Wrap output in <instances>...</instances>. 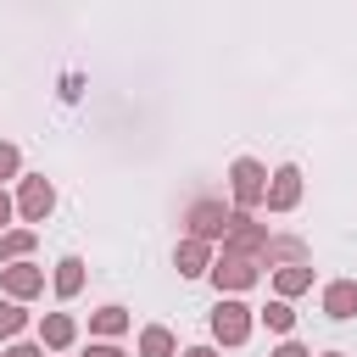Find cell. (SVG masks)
<instances>
[{
    "label": "cell",
    "instance_id": "obj_1",
    "mask_svg": "<svg viewBox=\"0 0 357 357\" xmlns=\"http://www.w3.org/2000/svg\"><path fill=\"white\" fill-rule=\"evenodd\" d=\"M229 190H234V201L251 212V206H268V173H262V162H251V156H240L234 167H229Z\"/></svg>",
    "mask_w": 357,
    "mask_h": 357
},
{
    "label": "cell",
    "instance_id": "obj_2",
    "mask_svg": "<svg viewBox=\"0 0 357 357\" xmlns=\"http://www.w3.org/2000/svg\"><path fill=\"white\" fill-rule=\"evenodd\" d=\"M223 251H240V257H268V229H262V223H251V212H229Z\"/></svg>",
    "mask_w": 357,
    "mask_h": 357
},
{
    "label": "cell",
    "instance_id": "obj_3",
    "mask_svg": "<svg viewBox=\"0 0 357 357\" xmlns=\"http://www.w3.org/2000/svg\"><path fill=\"white\" fill-rule=\"evenodd\" d=\"M212 335H218L223 346H240V340L251 335V307H245V301H218V307H212Z\"/></svg>",
    "mask_w": 357,
    "mask_h": 357
},
{
    "label": "cell",
    "instance_id": "obj_4",
    "mask_svg": "<svg viewBox=\"0 0 357 357\" xmlns=\"http://www.w3.org/2000/svg\"><path fill=\"white\" fill-rule=\"evenodd\" d=\"M212 279H218V290H251V284H257V257L223 251V257L212 262Z\"/></svg>",
    "mask_w": 357,
    "mask_h": 357
},
{
    "label": "cell",
    "instance_id": "obj_5",
    "mask_svg": "<svg viewBox=\"0 0 357 357\" xmlns=\"http://www.w3.org/2000/svg\"><path fill=\"white\" fill-rule=\"evenodd\" d=\"M17 206H22V218H28V223H45V212L56 206V190H50V178H22V195H17Z\"/></svg>",
    "mask_w": 357,
    "mask_h": 357
},
{
    "label": "cell",
    "instance_id": "obj_6",
    "mask_svg": "<svg viewBox=\"0 0 357 357\" xmlns=\"http://www.w3.org/2000/svg\"><path fill=\"white\" fill-rule=\"evenodd\" d=\"M0 284H6V296H11V301H28V296H39V290H45V273H39L33 262H11V268L0 273Z\"/></svg>",
    "mask_w": 357,
    "mask_h": 357
},
{
    "label": "cell",
    "instance_id": "obj_7",
    "mask_svg": "<svg viewBox=\"0 0 357 357\" xmlns=\"http://www.w3.org/2000/svg\"><path fill=\"white\" fill-rule=\"evenodd\" d=\"M212 234H229V212L212 201H195L190 206V240H212Z\"/></svg>",
    "mask_w": 357,
    "mask_h": 357
},
{
    "label": "cell",
    "instance_id": "obj_8",
    "mask_svg": "<svg viewBox=\"0 0 357 357\" xmlns=\"http://www.w3.org/2000/svg\"><path fill=\"white\" fill-rule=\"evenodd\" d=\"M296 201H301V173L296 167H279L273 184H268V212H290Z\"/></svg>",
    "mask_w": 357,
    "mask_h": 357
},
{
    "label": "cell",
    "instance_id": "obj_9",
    "mask_svg": "<svg viewBox=\"0 0 357 357\" xmlns=\"http://www.w3.org/2000/svg\"><path fill=\"white\" fill-rule=\"evenodd\" d=\"M324 312H329V318H351V312H357V279H335V284L324 290Z\"/></svg>",
    "mask_w": 357,
    "mask_h": 357
},
{
    "label": "cell",
    "instance_id": "obj_10",
    "mask_svg": "<svg viewBox=\"0 0 357 357\" xmlns=\"http://www.w3.org/2000/svg\"><path fill=\"white\" fill-rule=\"evenodd\" d=\"M173 262H178V273H206V262H212V251H206V240H178V251H173Z\"/></svg>",
    "mask_w": 357,
    "mask_h": 357
},
{
    "label": "cell",
    "instance_id": "obj_11",
    "mask_svg": "<svg viewBox=\"0 0 357 357\" xmlns=\"http://www.w3.org/2000/svg\"><path fill=\"white\" fill-rule=\"evenodd\" d=\"M73 335H78V324H73L67 312H50V318L39 324V340H45V346H73Z\"/></svg>",
    "mask_w": 357,
    "mask_h": 357
},
{
    "label": "cell",
    "instance_id": "obj_12",
    "mask_svg": "<svg viewBox=\"0 0 357 357\" xmlns=\"http://www.w3.org/2000/svg\"><path fill=\"white\" fill-rule=\"evenodd\" d=\"M84 290V262L78 257H61L56 262V296H78Z\"/></svg>",
    "mask_w": 357,
    "mask_h": 357
},
{
    "label": "cell",
    "instance_id": "obj_13",
    "mask_svg": "<svg viewBox=\"0 0 357 357\" xmlns=\"http://www.w3.org/2000/svg\"><path fill=\"white\" fill-rule=\"evenodd\" d=\"M307 284H312V268H307V262H290V268H279V301L301 296Z\"/></svg>",
    "mask_w": 357,
    "mask_h": 357
},
{
    "label": "cell",
    "instance_id": "obj_14",
    "mask_svg": "<svg viewBox=\"0 0 357 357\" xmlns=\"http://www.w3.org/2000/svg\"><path fill=\"white\" fill-rule=\"evenodd\" d=\"M33 251V229H6L0 234V262H22Z\"/></svg>",
    "mask_w": 357,
    "mask_h": 357
},
{
    "label": "cell",
    "instance_id": "obj_15",
    "mask_svg": "<svg viewBox=\"0 0 357 357\" xmlns=\"http://www.w3.org/2000/svg\"><path fill=\"white\" fill-rule=\"evenodd\" d=\"M178 346H173V335L162 329V324H151L145 335H139V357H173Z\"/></svg>",
    "mask_w": 357,
    "mask_h": 357
},
{
    "label": "cell",
    "instance_id": "obj_16",
    "mask_svg": "<svg viewBox=\"0 0 357 357\" xmlns=\"http://www.w3.org/2000/svg\"><path fill=\"white\" fill-rule=\"evenodd\" d=\"M89 329H95V335H123V329H128V312H123V307H100V312L89 318Z\"/></svg>",
    "mask_w": 357,
    "mask_h": 357
},
{
    "label": "cell",
    "instance_id": "obj_17",
    "mask_svg": "<svg viewBox=\"0 0 357 357\" xmlns=\"http://www.w3.org/2000/svg\"><path fill=\"white\" fill-rule=\"evenodd\" d=\"M262 324H268L273 335H290V324H296V312H290V301H268V307H262Z\"/></svg>",
    "mask_w": 357,
    "mask_h": 357
},
{
    "label": "cell",
    "instance_id": "obj_18",
    "mask_svg": "<svg viewBox=\"0 0 357 357\" xmlns=\"http://www.w3.org/2000/svg\"><path fill=\"white\" fill-rule=\"evenodd\" d=\"M22 324H28V312H22L17 301H0V340H11Z\"/></svg>",
    "mask_w": 357,
    "mask_h": 357
},
{
    "label": "cell",
    "instance_id": "obj_19",
    "mask_svg": "<svg viewBox=\"0 0 357 357\" xmlns=\"http://www.w3.org/2000/svg\"><path fill=\"white\" fill-rule=\"evenodd\" d=\"M17 162H22V156H17V145H6V139H0V178H11V173H17Z\"/></svg>",
    "mask_w": 357,
    "mask_h": 357
},
{
    "label": "cell",
    "instance_id": "obj_20",
    "mask_svg": "<svg viewBox=\"0 0 357 357\" xmlns=\"http://www.w3.org/2000/svg\"><path fill=\"white\" fill-rule=\"evenodd\" d=\"M268 357H307V346H301V340H284V346H273Z\"/></svg>",
    "mask_w": 357,
    "mask_h": 357
},
{
    "label": "cell",
    "instance_id": "obj_21",
    "mask_svg": "<svg viewBox=\"0 0 357 357\" xmlns=\"http://www.w3.org/2000/svg\"><path fill=\"white\" fill-rule=\"evenodd\" d=\"M89 357H123V346H112V340H100V346H89Z\"/></svg>",
    "mask_w": 357,
    "mask_h": 357
},
{
    "label": "cell",
    "instance_id": "obj_22",
    "mask_svg": "<svg viewBox=\"0 0 357 357\" xmlns=\"http://www.w3.org/2000/svg\"><path fill=\"white\" fill-rule=\"evenodd\" d=\"M6 357H45L39 346H6Z\"/></svg>",
    "mask_w": 357,
    "mask_h": 357
},
{
    "label": "cell",
    "instance_id": "obj_23",
    "mask_svg": "<svg viewBox=\"0 0 357 357\" xmlns=\"http://www.w3.org/2000/svg\"><path fill=\"white\" fill-rule=\"evenodd\" d=\"M6 223H11V195L0 190V234H6Z\"/></svg>",
    "mask_w": 357,
    "mask_h": 357
},
{
    "label": "cell",
    "instance_id": "obj_24",
    "mask_svg": "<svg viewBox=\"0 0 357 357\" xmlns=\"http://www.w3.org/2000/svg\"><path fill=\"white\" fill-rule=\"evenodd\" d=\"M184 357H218V351H212V346H190Z\"/></svg>",
    "mask_w": 357,
    "mask_h": 357
},
{
    "label": "cell",
    "instance_id": "obj_25",
    "mask_svg": "<svg viewBox=\"0 0 357 357\" xmlns=\"http://www.w3.org/2000/svg\"><path fill=\"white\" fill-rule=\"evenodd\" d=\"M324 357H346V351H324Z\"/></svg>",
    "mask_w": 357,
    "mask_h": 357
}]
</instances>
